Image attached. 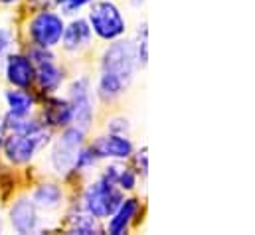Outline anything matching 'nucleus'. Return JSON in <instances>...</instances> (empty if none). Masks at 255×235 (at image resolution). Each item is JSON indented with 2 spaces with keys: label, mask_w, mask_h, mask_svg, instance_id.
Instances as JSON below:
<instances>
[{
  "label": "nucleus",
  "mask_w": 255,
  "mask_h": 235,
  "mask_svg": "<svg viewBox=\"0 0 255 235\" xmlns=\"http://www.w3.org/2000/svg\"><path fill=\"white\" fill-rule=\"evenodd\" d=\"M134 46L130 42H115L105 52L99 77V97L103 101H111L127 89L134 73Z\"/></svg>",
  "instance_id": "f257e3e1"
},
{
  "label": "nucleus",
  "mask_w": 255,
  "mask_h": 235,
  "mask_svg": "<svg viewBox=\"0 0 255 235\" xmlns=\"http://www.w3.org/2000/svg\"><path fill=\"white\" fill-rule=\"evenodd\" d=\"M48 142V130L40 122L26 130V132H10V136L4 140V152L10 162L24 164L28 162L38 148H42Z\"/></svg>",
  "instance_id": "f03ea898"
},
{
  "label": "nucleus",
  "mask_w": 255,
  "mask_h": 235,
  "mask_svg": "<svg viewBox=\"0 0 255 235\" xmlns=\"http://www.w3.org/2000/svg\"><path fill=\"white\" fill-rule=\"evenodd\" d=\"M83 202H85V210L91 216H95L97 220H103V218H109L119 208V204L123 202V196L115 184L101 178L87 188Z\"/></svg>",
  "instance_id": "7ed1b4c3"
},
{
  "label": "nucleus",
  "mask_w": 255,
  "mask_h": 235,
  "mask_svg": "<svg viewBox=\"0 0 255 235\" xmlns=\"http://www.w3.org/2000/svg\"><path fill=\"white\" fill-rule=\"evenodd\" d=\"M89 22L95 34L103 40H115L125 34V20L119 8L111 2H97L91 6Z\"/></svg>",
  "instance_id": "20e7f679"
},
{
  "label": "nucleus",
  "mask_w": 255,
  "mask_h": 235,
  "mask_svg": "<svg viewBox=\"0 0 255 235\" xmlns=\"http://www.w3.org/2000/svg\"><path fill=\"white\" fill-rule=\"evenodd\" d=\"M64 34V22L56 12L44 10L30 22V38L38 48H54Z\"/></svg>",
  "instance_id": "39448f33"
},
{
  "label": "nucleus",
  "mask_w": 255,
  "mask_h": 235,
  "mask_svg": "<svg viewBox=\"0 0 255 235\" xmlns=\"http://www.w3.org/2000/svg\"><path fill=\"white\" fill-rule=\"evenodd\" d=\"M81 138H83V130L75 126V128H67L62 134V138L56 142L52 162L60 174H67L69 170H73L77 154L81 150Z\"/></svg>",
  "instance_id": "423d86ee"
},
{
  "label": "nucleus",
  "mask_w": 255,
  "mask_h": 235,
  "mask_svg": "<svg viewBox=\"0 0 255 235\" xmlns=\"http://www.w3.org/2000/svg\"><path fill=\"white\" fill-rule=\"evenodd\" d=\"M32 63H34V79H38V85L42 91H54L62 83V71L56 65L54 56L46 48H34L32 54Z\"/></svg>",
  "instance_id": "0eeeda50"
},
{
  "label": "nucleus",
  "mask_w": 255,
  "mask_h": 235,
  "mask_svg": "<svg viewBox=\"0 0 255 235\" xmlns=\"http://www.w3.org/2000/svg\"><path fill=\"white\" fill-rule=\"evenodd\" d=\"M69 105H71V115H73L71 120H75V126L79 130H85L91 122V115H93L87 79H79L69 87Z\"/></svg>",
  "instance_id": "6e6552de"
},
{
  "label": "nucleus",
  "mask_w": 255,
  "mask_h": 235,
  "mask_svg": "<svg viewBox=\"0 0 255 235\" xmlns=\"http://www.w3.org/2000/svg\"><path fill=\"white\" fill-rule=\"evenodd\" d=\"M91 150L95 152L97 158H103V156L105 158H128L130 152H132V144L123 134L113 132V134H107V136H99L93 142Z\"/></svg>",
  "instance_id": "1a4fd4ad"
},
{
  "label": "nucleus",
  "mask_w": 255,
  "mask_h": 235,
  "mask_svg": "<svg viewBox=\"0 0 255 235\" xmlns=\"http://www.w3.org/2000/svg\"><path fill=\"white\" fill-rule=\"evenodd\" d=\"M6 75H8V81L16 87H30L32 81H34V63L32 59L26 58V56H10L8 63H6Z\"/></svg>",
  "instance_id": "9d476101"
},
{
  "label": "nucleus",
  "mask_w": 255,
  "mask_h": 235,
  "mask_svg": "<svg viewBox=\"0 0 255 235\" xmlns=\"http://www.w3.org/2000/svg\"><path fill=\"white\" fill-rule=\"evenodd\" d=\"M10 222L14 226L16 232L20 234H30L36 230L38 224V216H36V204L30 200H20L14 204L12 212H10Z\"/></svg>",
  "instance_id": "9b49d317"
},
{
  "label": "nucleus",
  "mask_w": 255,
  "mask_h": 235,
  "mask_svg": "<svg viewBox=\"0 0 255 235\" xmlns=\"http://www.w3.org/2000/svg\"><path fill=\"white\" fill-rule=\"evenodd\" d=\"M62 38H64L65 50H69V52L79 50L91 40V28H89V24L85 20H75L67 28H64Z\"/></svg>",
  "instance_id": "f8f14e48"
},
{
  "label": "nucleus",
  "mask_w": 255,
  "mask_h": 235,
  "mask_svg": "<svg viewBox=\"0 0 255 235\" xmlns=\"http://www.w3.org/2000/svg\"><path fill=\"white\" fill-rule=\"evenodd\" d=\"M138 214V202L136 200H127L121 202L119 208L111 214V222H109V234H125L128 228V224L132 222V218Z\"/></svg>",
  "instance_id": "ddd939ff"
},
{
  "label": "nucleus",
  "mask_w": 255,
  "mask_h": 235,
  "mask_svg": "<svg viewBox=\"0 0 255 235\" xmlns=\"http://www.w3.org/2000/svg\"><path fill=\"white\" fill-rule=\"evenodd\" d=\"M44 117L54 126H67L71 122V118H73L69 101H62V99L48 101V105L44 109Z\"/></svg>",
  "instance_id": "4468645a"
},
{
  "label": "nucleus",
  "mask_w": 255,
  "mask_h": 235,
  "mask_svg": "<svg viewBox=\"0 0 255 235\" xmlns=\"http://www.w3.org/2000/svg\"><path fill=\"white\" fill-rule=\"evenodd\" d=\"M6 101L10 107V115L14 117H28L34 107V97L28 91H8Z\"/></svg>",
  "instance_id": "2eb2a0df"
},
{
  "label": "nucleus",
  "mask_w": 255,
  "mask_h": 235,
  "mask_svg": "<svg viewBox=\"0 0 255 235\" xmlns=\"http://www.w3.org/2000/svg\"><path fill=\"white\" fill-rule=\"evenodd\" d=\"M62 202V190L56 184H42L34 192V204L42 210H54Z\"/></svg>",
  "instance_id": "dca6fc26"
},
{
  "label": "nucleus",
  "mask_w": 255,
  "mask_h": 235,
  "mask_svg": "<svg viewBox=\"0 0 255 235\" xmlns=\"http://www.w3.org/2000/svg\"><path fill=\"white\" fill-rule=\"evenodd\" d=\"M69 222H71L69 230H71L73 234H97V232H99V228H97V218L91 216L87 210H85L83 214L73 216Z\"/></svg>",
  "instance_id": "f3484780"
},
{
  "label": "nucleus",
  "mask_w": 255,
  "mask_h": 235,
  "mask_svg": "<svg viewBox=\"0 0 255 235\" xmlns=\"http://www.w3.org/2000/svg\"><path fill=\"white\" fill-rule=\"evenodd\" d=\"M138 44H136V50H134V58L140 65H146V30L142 26V30H138Z\"/></svg>",
  "instance_id": "a211bd4d"
},
{
  "label": "nucleus",
  "mask_w": 255,
  "mask_h": 235,
  "mask_svg": "<svg viewBox=\"0 0 255 235\" xmlns=\"http://www.w3.org/2000/svg\"><path fill=\"white\" fill-rule=\"evenodd\" d=\"M91 0H56V4L64 10L65 14H73L75 10H79L81 6H85V4H89Z\"/></svg>",
  "instance_id": "6ab92c4d"
},
{
  "label": "nucleus",
  "mask_w": 255,
  "mask_h": 235,
  "mask_svg": "<svg viewBox=\"0 0 255 235\" xmlns=\"http://www.w3.org/2000/svg\"><path fill=\"white\" fill-rule=\"evenodd\" d=\"M8 44H10V38H8V34H6V32L0 28V54H2V52L8 48Z\"/></svg>",
  "instance_id": "aec40b11"
},
{
  "label": "nucleus",
  "mask_w": 255,
  "mask_h": 235,
  "mask_svg": "<svg viewBox=\"0 0 255 235\" xmlns=\"http://www.w3.org/2000/svg\"><path fill=\"white\" fill-rule=\"evenodd\" d=\"M4 130H6V126H4V120H0V144H2V138H4Z\"/></svg>",
  "instance_id": "412c9836"
},
{
  "label": "nucleus",
  "mask_w": 255,
  "mask_h": 235,
  "mask_svg": "<svg viewBox=\"0 0 255 235\" xmlns=\"http://www.w3.org/2000/svg\"><path fill=\"white\" fill-rule=\"evenodd\" d=\"M0 2H4V4H12V2H16V0H0Z\"/></svg>",
  "instance_id": "4be33fe9"
}]
</instances>
